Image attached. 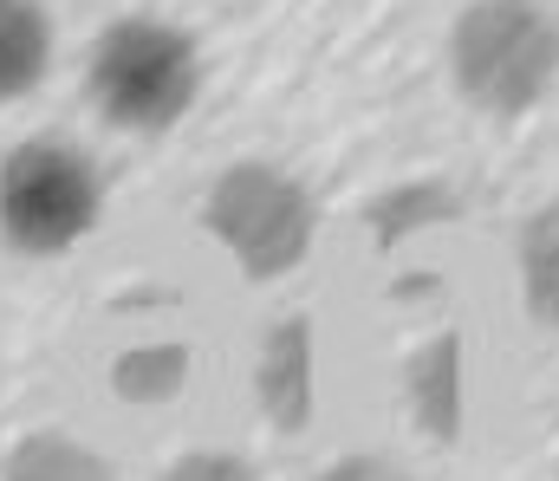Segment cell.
I'll list each match as a JSON object with an SVG mask.
<instances>
[{
    "mask_svg": "<svg viewBox=\"0 0 559 481\" xmlns=\"http://www.w3.org/2000/svg\"><path fill=\"white\" fill-rule=\"evenodd\" d=\"M156 481H261V476L241 456H228V449H189V456H176Z\"/></svg>",
    "mask_w": 559,
    "mask_h": 481,
    "instance_id": "cell-12",
    "label": "cell"
},
{
    "mask_svg": "<svg viewBox=\"0 0 559 481\" xmlns=\"http://www.w3.org/2000/svg\"><path fill=\"white\" fill-rule=\"evenodd\" d=\"M52 72V20L39 0H0V105H20Z\"/></svg>",
    "mask_w": 559,
    "mask_h": 481,
    "instance_id": "cell-7",
    "label": "cell"
},
{
    "mask_svg": "<svg viewBox=\"0 0 559 481\" xmlns=\"http://www.w3.org/2000/svg\"><path fill=\"white\" fill-rule=\"evenodd\" d=\"M404 384H411V417H417L423 436L455 443L462 436V410H468V397H462V338L436 332L429 345H417Z\"/></svg>",
    "mask_w": 559,
    "mask_h": 481,
    "instance_id": "cell-6",
    "label": "cell"
},
{
    "mask_svg": "<svg viewBox=\"0 0 559 481\" xmlns=\"http://www.w3.org/2000/svg\"><path fill=\"white\" fill-rule=\"evenodd\" d=\"M521 306L540 332H559V202L534 208L521 228Z\"/></svg>",
    "mask_w": 559,
    "mask_h": 481,
    "instance_id": "cell-9",
    "label": "cell"
},
{
    "mask_svg": "<svg viewBox=\"0 0 559 481\" xmlns=\"http://www.w3.org/2000/svg\"><path fill=\"white\" fill-rule=\"evenodd\" d=\"M202 228L228 248V261H235L248 280H280V274H293V267L312 254L319 202H312V189H306L293 169L241 157L209 182V195H202Z\"/></svg>",
    "mask_w": 559,
    "mask_h": 481,
    "instance_id": "cell-4",
    "label": "cell"
},
{
    "mask_svg": "<svg viewBox=\"0 0 559 481\" xmlns=\"http://www.w3.org/2000/svg\"><path fill=\"white\" fill-rule=\"evenodd\" d=\"M189 364H195L189 345H131V351L111 358V390L124 404H143V410L176 404L182 384H189Z\"/></svg>",
    "mask_w": 559,
    "mask_h": 481,
    "instance_id": "cell-10",
    "label": "cell"
},
{
    "mask_svg": "<svg viewBox=\"0 0 559 481\" xmlns=\"http://www.w3.org/2000/svg\"><path fill=\"white\" fill-rule=\"evenodd\" d=\"M312 481H411L397 462H384V456H365V449H352V456H338L332 469H319Z\"/></svg>",
    "mask_w": 559,
    "mask_h": 481,
    "instance_id": "cell-13",
    "label": "cell"
},
{
    "mask_svg": "<svg viewBox=\"0 0 559 481\" xmlns=\"http://www.w3.org/2000/svg\"><path fill=\"white\" fill-rule=\"evenodd\" d=\"M105 215V176L66 137H20L0 157V241L20 261L72 254Z\"/></svg>",
    "mask_w": 559,
    "mask_h": 481,
    "instance_id": "cell-3",
    "label": "cell"
},
{
    "mask_svg": "<svg viewBox=\"0 0 559 481\" xmlns=\"http://www.w3.org/2000/svg\"><path fill=\"white\" fill-rule=\"evenodd\" d=\"M455 215H462V202H455V189H449V182H411V189H391V195L371 208V228H378V241L391 248V241H404L411 228L455 221Z\"/></svg>",
    "mask_w": 559,
    "mask_h": 481,
    "instance_id": "cell-11",
    "label": "cell"
},
{
    "mask_svg": "<svg viewBox=\"0 0 559 481\" xmlns=\"http://www.w3.org/2000/svg\"><path fill=\"white\" fill-rule=\"evenodd\" d=\"M449 79L481 118H527L559 85V20L547 0H468L449 26Z\"/></svg>",
    "mask_w": 559,
    "mask_h": 481,
    "instance_id": "cell-2",
    "label": "cell"
},
{
    "mask_svg": "<svg viewBox=\"0 0 559 481\" xmlns=\"http://www.w3.org/2000/svg\"><path fill=\"white\" fill-rule=\"evenodd\" d=\"M85 98L111 131L131 137H163L189 118L202 98V46L189 26L156 20V13H124L111 20L92 52H85Z\"/></svg>",
    "mask_w": 559,
    "mask_h": 481,
    "instance_id": "cell-1",
    "label": "cell"
},
{
    "mask_svg": "<svg viewBox=\"0 0 559 481\" xmlns=\"http://www.w3.org/2000/svg\"><path fill=\"white\" fill-rule=\"evenodd\" d=\"M254 397L274 436H306L312 410H319V345L312 320L286 313L261 332V358H254Z\"/></svg>",
    "mask_w": 559,
    "mask_h": 481,
    "instance_id": "cell-5",
    "label": "cell"
},
{
    "mask_svg": "<svg viewBox=\"0 0 559 481\" xmlns=\"http://www.w3.org/2000/svg\"><path fill=\"white\" fill-rule=\"evenodd\" d=\"M0 481H118V469L92 443L66 436V430H33V436H20L7 449Z\"/></svg>",
    "mask_w": 559,
    "mask_h": 481,
    "instance_id": "cell-8",
    "label": "cell"
}]
</instances>
